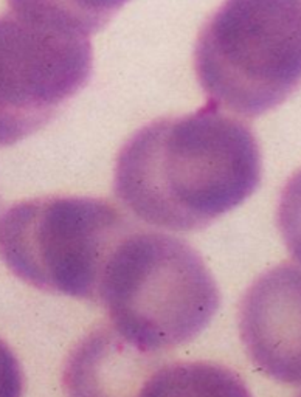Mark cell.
Instances as JSON below:
<instances>
[{
    "instance_id": "7c38bea8",
    "label": "cell",
    "mask_w": 301,
    "mask_h": 397,
    "mask_svg": "<svg viewBox=\"0 0 301 397\" xmlns=\"http://www.w3.org/2000/svg\"><path fill=\"white\" fill-rule=\"evenodd\" d=\"M296 397H301V392H299V394H298V395H296Z\"/></svg>"
},
{
    "instance_id": "3957f363",
    "label": "cell",
    "mask_w": 301,
    "mask_h": 397,
    "mask_svg": "<svg viewBox=\"0 0 301 397\" xmlns=\"http://www.w3.org/2000/svg\"><path fill=\"white\" fill-rule=\"evenodd\" d=\"M194 70L219 109H276L301 87V0H224L200 28Z\"/></svg>"
},
{
    "instance_id": "7a4b0ae2",
    "label": "cell",
    "mask_w": 301,
    "mask_h": 397,
    "mask_svg": "<svg viewBox=\"0 0 301 397\" xmlns=\"http://www.w3.org/2000/svg\"><path fill=\"white\" fill-rule=\"evenodd\" d=\"M97 303L121 337L162 355L208 327L220 292L210 267L188 241L162 230L134 228L110 253Z\"/></svg>"
},
{
    "instance_id": "9c48e42d",
    "label": "cell",
    "mask_w": 301,
    "mask_h": 397,
    "mask_svg": "<svg viewBox=\"0 0 301 397\" xmlns=\"http://www.w3.org/2000/svg\"><path fill=\"white\" fill-rule=\"evenodd\" d=\"M129 0H8L10 11L47 27L90 36Z\"/></svg>"
},
{
    "instance_id": "8fae6325",
    "label": "cell",
    "mask_w": 301,
    "mask_h": 397,
    "mask_svg": "<svg viewBox=\"0 0 301 397\" xmlns=\"http://www.w3.org/2000/svg\"><path fill=\"white\" fill-rule=\"evenodd\" d=\"M25 375L11 346L0 338V397H24Z\"/></svg>"
},
{
    "instance_id": "6da1fadb",
    "label": "cell",
    "mask_w": 301,
    "mask_h": 397,
    "mask_svg": "<svg viewBox=\"0 0 301 397\" xmlns=\"http://www.w3.org/2000/svg\"><path fill=\"white\" fill-rule=\"evenodd\" d=\"M262 155L253 129L208 103L135 131L118 151L114 194L131 217L168 233H194L258 189Z\"/></svg>"
},
{
    "instance_id": "52a82bcc",
    "label": "cell",
    "mask_w": 301,
    "mask_h": 397,
    "mask_svg": "<svg viewBox=\"0 0 301 397\" xmlns=\"http://www.w3.org/2000/svg\"><path fill=\"white\" fill-rule=\"evenodd\" d=\"M160 363L109 324L92 327L69 352L62 369L66 397H137L141 385Z\"/></svg>"
},
{
    "instance_id": "ba28073f",
    "label": "cell",
    "mask_w": 301,
    "mask_h": 397,
    "mask_svg": "<svg viewBox=\"0 0 301 397\" xmlns=\"http://www.w3.org/2000/svg\"><path fill=\"white\" fill-rule=\"evenodd\" d=\"M137 397H253L242 377L208 360L160 361Z\"/></svg>"
},
{
    "instance_id": "277c9868",
    "label": "cell",
    "mask_w": 301,
    "mask_h": 397,
    "mask_svg": "<svg viewBox=\"0 0 301 397\" xmlns=\"http://www.w3.org/2000/svg\"><path fill=\"white\" fill-rule=\"evenodd\" d=\"M132 230L129 214L104 197L24 199L0 211V259L39 292L97 303L110 253Z\"/></svg>"
},
{
    "instance_id": "30bf717a",
    "label": "cell",
    "mask_w": 301,
    "mask_h": 397,
    "mask_svg": "<svg viewBox=\"0 0 301 397\" xmlns=\"http://www.w3.org/2000/svg\"><path fill=\"white\" fill-rule=\"evenodd\" d=\"M276 225L292 262L301 267V168L286 180L279 193Z\"/></svg>"
},
{
    "instance_id": "8992f818",
    "label": "cell",
    "mask_w": 301,
    "mask_h": 397,
    "mask_svg": "<svg viewBox=\"0 0 301 397\" xmlns=\"http://www.w3.org/2000/svg\"><path fill=\"white\" fill-rule=\"evenodd\" d=\"M244 351L261 374L301 388V267L281 262L247 287L237 310Z\"/></svg>"
},
{
    "instance_id": "5b68a950",
    "label": "cell",
    "mask_w": 301,
    "mask_h": 397,
    "mask_svg": "<svg viewBox=\"0 0 301 397\" xmlns=\"http://www.w3.org/2000/svg\"><path fill=\"white\" fill-rule=\"evenodd\" d=\"M86 36L0 14V148L45 128L92 76Z\"/></svg>"
}]
</instances>
